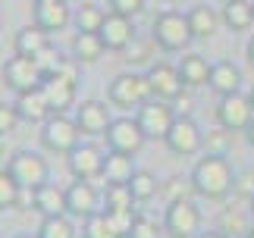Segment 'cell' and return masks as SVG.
<instances>
[{
    "label": "cell",
    "instance_id": "obj_44",
    "mask_svg": "<svg viewBox=\"0 0 254 238\" xmlns=\"http://www.w3.org/2000/svg\"><path fill=\"white\" fill-rule=\"evenodd\" d=\"M248 63H251V66H254V35H251V38H248Z\"/></svg>",
    "mask_w": 254,
    "mask_h": 238
},
{
    "label": "cell",
    "instance_id": "obj_49",
    "mask_svg": "<svg viewBox=\"0 0 254 238\" xmlns=\"http://www.w3.org/2000/svg\"><path fill=\"white\" fill-rule=\"evenodd\" d=\"M251 213H254V197H251Z\"/></svg>",
    "mask_w": 254,
    "mask_h": 238
},
{
    "label": "cell",
    "instance_id": "obj_41",
    "mask_svg": "<svg viewBox=\"0 0 254 238\" xmlns=\"http://www.w3.org/2000/svg\"><path fill=\"white\" fill-rule=\"evenodd\" d=\"M236 188L251 201V197H254V170H242V173L236 176Z\"/></svg>",
    "mask_w": 254,
    "mask_h": 238
},
{
    "label": "cell",
    "instance_id": "obj_50",
    "mask_svg": "<svg viewBox=\"0 0 254 238\" xmlns=\"http://www.w3.org/2000/svg\"><path fill=\"white\" fill-rule=\"evenodd\" d=\"M251 3H254V0H251Z\"/></svg>",
    "mask_w": 254,
    "mask_h": 238
},
{
    "label": "cell",
    "instance_id": "obj_19",
    "mask_svg": "<svg viewBox=\"0 0 254 238\" xmlns=\"http://www.w3.org/2000/svg\"><path fill=\"white\" fill-rule=\"evenodd\" d=\"M110 122L113 119L101 101H85V104L75 107V125H79L82 135H104Z\"/></svg>",
    "mask_w": 254,
    "mask_h": 238
},
{
    "label": "cell",
    "instance_id": "obj_30",
    "mask_svg": "<svg viewBox=\"0 0 254 238\" xmlns=\"http://www.w3.org/2000/svg\"><path fill=\"white\" fill-rule=\"evenodd\" d=\"M129 191H132V197H135L138 204H144V201H151V197L160 191V182H157V178H154V173H148V170H135L132 178H129Z\"/></svg>",
    "mask_w": 254,
    "mask_h": 238
},
{
    "label": "cell",
    "instance_id": "obj_46",
    "mask_svg": "<svg viewBox=\"0 0 254 238\" xmlns=\"http://www.w3.org/2000/svg\"><path fill=\"white\" fill-rule=\"evenodd\" d=\"M248 101H251V107H254V85H251V91H248Z\"/></svg>",
    "mask_w": 254,
    "mask_h": 238
},
{
    "label": "cell",
    "instance_id": "obj_27",
    "mask_svg": "<svg viewBox=\"0 0 254 238\" xmlns=\"http://www.w3.org/2000/svg\"><path fill=\"white\" fill-rule=\"evenodd\" d=\"M82 238H123V232L116 229L113 216L107 210H101V213L82 220Z\"/></svg>",
    "mask_w": 254,
    "mask_h": 238
},
{
    "label": "cell",
    "instance_id": "obj_39",
    "mask_svg": "<svg viewBox=\"0 0 254 238\" xmlns=\"http://www.w3.org/2000/svg\"><path fill=\"white\" fill-rule=\"evenodd\" d=\"M144 9V0H110V13H120V16H138Z\"/></svg>",
    "mask_w": 254,
    "mask_h": 238
},
{
    "label": "cell",
    "instance_id": "obj_1",
    "mask_svg": "<svg viewBox=\"0 0 254 238\" xmlns=\"http://www.w3.org/2000/svg\"><path fill=\"white\" fill-rule=\"evenodd\" d=\"M189 178H191L194 191L201 197H207V201H223V197L232 191V185H236V176H232V166L226 160V154L201 157V160L194 163Z\"/></svg>",
    "mask_w": 254,
    "mask_h": 238
},
{
    "label": "cell",
    "instance_id": "obj_37",
    "mask_svg": "<svg viewBox=\"0 0 254 238\" xmlns=\"http://www.w3.org/2000/svg\"><path fill=\"white\" fill-rule=\"evenodd\" d=\"M163 191H167L170 201H182V197H189V191H194V185H191V178H179V176H173L167 185H163Z\"/></svg>",
    "mask_w": 254,
    "mask_h": 238
},
{
    "label": "cell",
    "instance_id": "obj_33",
    "mask_svg": "<svg viewBox=\"0 0 254 238\" xmlns=\"http://www.w3.org/2000/svg\"><path fill=\"white\" fill-rule=\"evenodd\" d=\"M35 63L41 66V72H44V78H47V75L63 72V66L69 63V60H66V57H63V54H60V51H57V47L51 44V47H44V51L35 57Z\"/></svg>",
    "mask_w": 254,
    "mask_h": 238
},
{
    "label": "cell",
    "instance_id": "obj_34",
    "mask_svg": "<svg viewBox=\"0 0 254 238\" xmlns=\"http://www.w3.org/2000/svg\"><path fill=\"white\" fill-rule=\"evenodd\" d=\"M19 194H22L19 182L9 176V170H0V210H9V207H16V204H19Z\"/></svg>",
    "mask_w": 254,
    "mask_h": 238
},
{
    "label": "cell",
    "instance_id": "obj_28",
    "mask_svg": "<svg viewBox=\"0 0 254 238\" xmlns=\"http://www.w3.org/2000/svg\"><path fill=\"white\" fill-rule=\"evenodd\" d=\"M135 197L129 191V185L126 182H107L104 188V210L107 213H120V210H132Z\"/></svg>",
    "mask_w": 254,
    "mask_h": 238
},
{
    "label": "cell",
    "instance_id": "obj_25",
    "mask_svg": "<svg viewBox=\"0 0 254 238\" xmlns=\"http://www.w3.org/2000/svg\"><path fill=\"white\" fill-rule=\"evenodd\" d=\"M223 22H226L232 32H245L254 25V3L251 0H226L223 6Z\"/></svg>",
    "mask_w": 254,
    "mask_h": 238
},
{
    "label": "cell",
    "instance_id": "obj_7",
    "mask_svg": "<svg viewBox=\"0 0 254 238\" xmlns=\"http://www.w3.org/2000/svg\"><path fill=\"white\" fill-rule=\"evenodd\" d=\"M138 125H141V132L144 138H167V132L173 128L176 122V110H173V104L170 101H160V97H151V101H144L138 107Z\"/></svg>",
    "mask_w": 254,
    "mask_h": 238
},
{
    "label": "cell",
    "instance_id": "obj_12",
    "mask_svg": "<svg viewBox=\"0 0 254 238\" xmlns=\"http://www.w3.org/2000/svg\"><path fill=\"white\" fill-rule=\"evenodd\" d=\"M163 141H167V147H170L173 154L191 157V154H198L201 147H204V132L191 122L189 116H176V122H173V128L167 132Z\"/></svg>",
    "mask_w": 254,
    "mask_h": 238
},
{
    "label": "cell",
    "instance_id": "obj_24",
    "mask_svg": "<svg viewBox=\"0 0 254 238\" xmlns=\"http://www.w3.org/2000/svg\"><path fill=\"white\" fill-rule=\"evenodd\" d=\"M104 51H107V47H104V41H101L97 32H75V38H72L75 63H97Z\"/></svg>",
    "mask_w": 254,
    "mask_h": 238
},
{
    "label": "cell",
    "instance_id": "obj_4",
    "mask_svg": "<svg viewBox=\"0 0 254 238\" xmlns=\"http://www.w3.org/2000/svg\"><path fill=\"white\" fill-rule=\"evenodd\" d=\"M191 25L189 16L176 13V9H167L154 19V41H157L163 51H185L191 44Z\"/></svg>",
    "mask_w": 254,
    "mask_h": 238
},
{
    "label": "cell",
    "instance_id": "obj_14",
    "mask_svg": "<svg viewBox=\"0 0 254 238\" xmlns=\"http://www.w3.org/2000/svg\"><path fill=\"white\" fill-rule=\"evenodd\" d=\"M66 213L75 216V220H88V216L101 213V197H97L91 182L75 178V182L66 188Z\"/></svg>",
    "mask_w": 254,
    "mask_h": 238
},
{
    "label": "cell",
    "instance_id": "obj_8",
    "mask_svg": "<svg viewBox=\"0 0 254 238\" xmlns=\"http://www.w3.org/2000/svg\"><path fill=\"white\" fill-rule=\"evenodd\" d=\"M104 138H107V147H110V151L129 154V157H135L144 147V141H148L144 132H141V125H138V119H129V116L113 119V122L107 125Z\"/></svg>",
    "mask_w": 254,
    "mask_h": 238
},
{
    "label": "cell",
    "instance_id": "obj_3",
    "mask_svg": "<svg viewBox=\"0 0 254 238\" xmlns=\"http://www.w3.org/2000/svg\"><path fill=\"white\" fill-rule=\"evenodd\" d=\"M79 138H82V132L75 125V119L63 116V113H54L51 119L41 122V144L51 154H72L79 147Z\"/></svg>",
    "mask_w": 254,
    "mask_h": 238
},
{
    "label": "cell",
    "instance_id": "obj_18",
    "mask_svg": "<svg viewBox=\"0 0 254 238\" xmlns=\"http://www.w3.org/2000/svg\"><path fill=\"white\" fill-rule=\"evenodd\" d=\"M41 88H44L47 104H51L54 113H66L75 104V78H69V75H47Z\"/></svg>",
    "mask_w": 254,
    "mask_h": 238
},
{
    "label": "cell",
    "instance_id": "obj_5",
    "mask_svg": "<svg viewBox=\"0 0 254 238\" xmlns=\"http://www.w3.org/2000/svg\"><path fill=\"white\" fill-rule=\"evenodd\" d=\"M163 232L170 238H198L201 235V210L189 197L170 201L167 213H163Z\"/></svg>",
    "mask_w": 254,
    "mask_h": 238
},
{
    "label": "cell",
    "instance_id": "obj_9",
    "mask_svg": "<svg viewBox=\"0 0 254 238\" xmlns=\"http://www.w3.org/2000/svg\"><path fill=\"white\" fill-rule=\"evenodd\" d=\"M41 82H44V72H41V66L35 63V57L16 54L3 63V85H9L16 94L32 91V88H38Z\"/></svg>",
    "mask_w": 254,
    "mask_h": 238
},
{
    "label": "cell",
    "instance_id": "obj_23",
    "mask_svg": "<svg viewBox=\"0 0 254 238\" xmlns=\"http://www.w3.org/2000/svg\"><path fill=\"white\" fill-rule=\"evenodd\" d=\"M35 210L41 216L66 213V191H60V188L51 185V182H44L41 188H35Z\"/></svg>",
    "mask_w": 254,
    "mask_h": 238
},
{
    "label": "cell",
    "instance_id": "obj_16",
    "mask_svg": "<svg viewBox=\"0 0 254 238\" xmlns=\"http://www.w3.org/2000/svg\"><path fill=\"white\" fill-rule=\"evenodd\" d=\"M72 22V9L66 0H35V25H41L47 35L63 32Z\"/></svg>",
    "mask_w": 254,
    "mask_h": 238
},
{
    "label": "cell",
    "instance_id": "obj_22",
    "mask_svg": "<svg viewBox=\"0 0 254 238\" xmlns=\"http://www.w3.org/2000/svg\"><path fill=\"white\" fill-rule=\"evenodd\" d=\"M179 75H182V85L185 88H201L210 82V66L201 54H189L179 60Z\"/></svg>",
    "mask_w": 254,
    "mask_h": 238
},
{
    "label": "cell",
    "instance_id": "obj_32",
    "mask_svg": "<svg viewBox=\"0 0 254 238\" xmlns=\"http://www.w3.org/2000/svg\"><path fill=\"white\" fill-rule=\"evenodd\" d=\"M38 238H75V226L66 220V213L60 216H41V226H38Z\"/></svg>",
    "mask_w": 254,
    "mask_h": 238
},
{
    "label": "cell",
    "instance_id": "obj_47",
    "mask_svg": "<svg viewBox=\"0 0 254 238\" xmlns=\"http://www.w3.org/2000/svg\"><path fill=\"white\" fill-rule=\"evenodd\" d=\"M13 238H38V235H13Z\"/></svg>",
    "mask_w": 254,
    "mask_h": 238
},
{
    "label": "cell",
    "instance_id": "obj_38",
    "mask_svg": "<svg viewBox=\"0 0 254 238\" xmlns=\"http://www.w3.org/2000/svg\"><path fill=\"white\" fill-rule=\"evenodd\" d=\"M16 122H19L16 107H13V104H0V138H6L9 132H13Z\"/></svg>",
    "mask_w": 254,
    "mask_h": 238
},
{
    "label": "cell",
    "instance_id": "obj_21",
    "mask_svg": "<svg viewBox=\"0 0 254 238\" xmlns=\"http://www.w3.org/2000/svg\"><path fill=\"white\" fill-rule=\"evenodd\" d=\"M44 47H51V35H47L41 25H25V28H19V32H16V41H13V51L16 54L38 57Z\"/></svg>",
    "mask_w": 254,
    "mask_h": 238
},
{
    "label": "cell",
    "instance_id": "obj_17",
    "mask_svg": "<svg viewBox=\"0 0 254 238\" xmlns=\"http://www.w3.org/2000/svg\"><path fill=\"white\" fill-rule=\"evenodd\" d=\"M16 113L22 122H32V125H41L44 119H51L54 110H51V104H47V94H44V88L38 85L32 88V91H22V94H16Z\"/></svg>",
    "mask_w": 254,
    "mask_h": 238
},
{
    "label": "cell",
    "instance_id": "obj_31",
    "mask_svg": "<svg viewBox=\"0 0 254 238\" xmlns=\"http://www.w3.org/2000/svg\"><path fill=\"white\" fill-rule=\"evenodd\" d=\"M107 13L97 3H82L79 9L72 13V22H75V32H101Z\"/></svg>",
    "mask_w": 254,
    "mask_h": 238
},
{
    "label": "cell",
    "instance_id": "obj_43",
    "mask_svg": "<svg viewBox=\"0 0 254 238\" xmlns=\"http://www.w3.org/2000/svg\"><path fill=\"white\" fill-rule=\"evenodd\" d=\"M245 138H248V144H251V147H254V119H251V125H248V128H245Z\"/></svg>",
    "mask_w": 254,
    "mask_h": 238
},
{
    "label": "cell",
    "instance_id": "obj_45",
    "mask_svg": "<svg viewBox=\"0 0 254 238\" xmlns=\"http://www.w3.org/2000/svg\"><path fill=\"white\" fill-rule=\"evenodd\" d=\"M198 238H226V235H223V232H220V229H217V232H201V235H198Z\"/></svg>",
    "mask_w": 254,
    "mask_h": 238
},
{
    "label": "cell",
    "instance_id": "obj_20",
    "mask_svg": "<svg viewBox=\"0 0 254 238\" xmlns=\"http://www.w3.org/2000/svg\"><path fill=\"white\" fill-rule=\"evenodd\" d=\"M207 85H210L220 97L236 94V91H239V85H242V72H239V66H236V63H229V60H220V63H213V66H210V82H207Z\"/></svg>",
    "mask_w": 254,
    "mask_h": 238
},
{
    "label": "cell",
    "instance_id": "obj_48",
    "mask_svg": "<svg viewBox=\"0 0 254 238\" xmlns=\"http://www.w3.org/2000/svg\"><path fill=\"white\" fill-rule=\"evenodd\" d=\"M245 238H254V229H248V232H245Z\"/></svg>",
    "mask_w": 254,
    "mask_h": 238
},
{
    "label": "cell",
    "instance_id": "obj_26",
    "mask_svg": "<svg viewBox=\"0 0 254 238\" xmlns=\"http://www.w3.org/2000/svg\"><path fill=\"white\" fill-rule=\"evenodd\" d=\"M220 19L210 6H194L191 13H189V25H191V35L194 38H201V41H207V38L217 35V28H220Z\"/></svg>",
    "mask_w": 254,
    "mask_h": 238
},
{
    "label": "cell",
    "instance_id": "obj_40",
    "mask_svg": "<svg viewBox=\"0 0 254 238\" xmlns=\"http://www.w3.org/2000/svg\"><path fill=\"white\" fill-rule=\"evenodd\" d=\"M226 128H217V132L204 135V147H207V154H223L226 151Z\"/></svg>",
    "mask_w": 254,
    "mask_h": 238
},
{
    "label": "cell",
    "instance_id": "obj_42",
    "mask_svg": "<svg viewBox=\"0 0 254 238\" xmlns=\"http://www.w3.org/2000/svg\"><path fill=\"white\" fill-rule=\"evenodd\" d=\"M173 104H176V107H179V110L185 113V110H189V104H191V101H189V94H185V91H182V94H179V97H176V101H173Z\"/></svg>",
    "mask_w": 254,
    "mask_h": 238
},
{
    "label": "cell",
    "instance_id": "obj_13",
    "mask_svg": "<svg viewBox=\"0 0 254 238\" xmlns=\"http://www.w3.org/2000/svg\"><path fill=\"white\" fill-rule=\"evenodd\" d=\"M148 85H151V94L160 97V101H176L185 85H182V75H179V66H170V63H154L148 69Z\"/></svg>",
    "mask_w": 254,
    "mask_h": 238
},
{
    "label": "cell",
    "instance_id": "obj_10",
    "mask_svg": "<svg viewBox=\"0 0 254 238\" xmlns=\"http://www.w3.org/2000/svg\"><path fill=\"white\" fill-rule=\"evenodd\" d=\"M251 119H254V107H251L248 97H242L239 91L220 97V104H217L220 128H226V132H245V128L251 125Z\"/></svg>",
    "mask_w": 254,
    "mask_h": 238
},
{
    "label": "cell",
    "instance_id": "obj_6",
    "mask_svg": "<svg viewBox=\"0 0 254 238\" xmlns=\"http://www.w3.org/2000/svg\"><path fill=\"white\" fill-rule=\"evenodd\" d=\"M6 170L9 176L19 182V188H41L47 182V176H51V166H47V160L41 154H35V151H19L9 157V163H6Z\"/></svg>",
    "mask_w": 254,
    "mask_h": 238
},
{
    "label": "cell",
    "instance_id": "obj_11",
    "mask_svg": "<svg viewBox=\"0 0 254 238\" xmlns=\"http://www.w3.org/2000/svg\"><path fill=\"white\" fill-rule=\"evenodd\" d=\"M104 160L107 154L94 144H79L72 154H66V163H69L72 178H82V182H94V178H104Z\"/></svg>",
    "mask_w": 254,
    "mask_h": 238
},
{
    "label": "cell",
    "instance_id": "obj_15",
    "mask_svg": "<svg viewBox=\"0 0 254 238\" xmlns=\"http://www.w3.org/2000/svg\"><path fill=\"white\" fill-rule=\"evenodd\" d=\"M101 41L107 51H129V44L135 41V28H132V19L129 16H120V13H107L104 25H101Z\"/></svg>",
    "mask_w": 254,
    "mask_h": 238
},
{
    "label": "cell",
    "instance_id": "obj_29",
    "mask_svg": "<svg viewBox=\"0 0 254 238\" xmlns=\"http://www.w3.org/2000/svg\"><path fill=\"white\" fill-rule=\"evenodd\" d=\"M132 173H135V166H132L129 154H116V151L107 154V160H104V178L107 182H126L129 185Z\"/></svg>",
    "mask_w": 254,
    "mask_h": 238
},
{
    "label": "cell",
    "instance_id": "obj_35",
    "mask_svg": "<svg viewBox=\"0 0 254 238\" xmlns=\"http://www.w3.org/2000/svg\"><path fill=\"white\" fill-rule=\"evenodd\" d=\"M220 232L223 235H239V232H248V226H245V220H242V213L236 210V207H226V210L220 213Z\"/></svg>",
    "mask_w": 254,
    "mask_h": 238
},
{
    "label": "cell",
    "instance_id": "obj_36",
    "mask_svg": "<svg viewBox=\"0 0 254 238\" xmlns=\"http://www.w3.org/2000/svg\"><path fill=\"white\" fill-rule=\"evenodd\" d=\"M129 238H160V229H157V223H154L151 216H135Z\"/></svg>",
    "mask_w": 254,
    "mask_h": 238
},
{
    "label": "cell",
    "instance_id": "obj_2",
    "mask_svg": "<svg viewBox=\"0 0 254 238\" xmlns=\"http://www.w3.org/2000/svg\"><path fill=\"white\" fill-rule=\"evenodd\" d=\"M107 97H110L113 107L120 110H132V107H141L144 101H151V85H148V75H138V72H120L107 88Z\"/></svg>",
    "mask_w": 254,
    "mask_h": 238
}]
</instances>
